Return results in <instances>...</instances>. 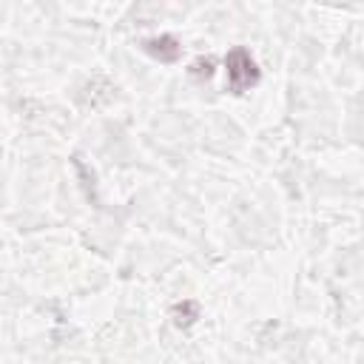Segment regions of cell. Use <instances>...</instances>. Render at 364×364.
I'll use <instances>...</instances> for the list:
<instances>
[{
	"mask_svg": "<svg viewBox=\"0 0 364 364\" xmlns=\"http://www.w3.org/2000/svg\"><path fill=\"white\" fill-rule=\"evenodd\" d=\"M228 65V85L233 94H242L245 88H250L256 80H259V71H256V63L250 60V54L245 48H236L228 54L225 60Z\"/></svg>",
	"mask_w": 364,
	"mask_h": 364,
	"instance_id": "obj_1",
	"label": "cell"
}]
</instances>
